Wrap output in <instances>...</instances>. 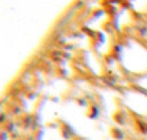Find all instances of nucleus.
<instances>
[{
    "label": "nucleus",
    "mask_w": 147,
    "mask_h": 140,
    "mask_svg": "<svg viewBox=\"0 0 147 140\" xmlns=\"http://www.w3.org/2000/svg\"><path fill=\"white\" fill-rule=\"evenodd\" d=\"M133 124L136 131H138L143 136H147V120H144L140 116H133Z\"/></svg>",
    "instance_id": "nucleus-1"
},
{
    "label": "nucleus",
    "mask_w": 147,
    "mask_h": 140,
    "mask_svg": "<svg viewBox=\"0 0 147 140\" xmlns=\"http://www.w3.org/2000/svg\"><path fill=\"white\" fill-rule=\"evenodd\" d=\"M61 133H62V137L65 140H72L74 137H77V131L66 121H61Z\"/></svg>",
    "instance_id": "nucleus-2"
},
{
    "label": "nucleus",
    "mask_w": 147,
    "mask_h": 140,
    "mask_svg": "<svg viewBox=\"0 0 147 140\" xmlns=\"http://www.w3.org/2000/svg\"><path fill=\"white\" fill-rule=\"evenodd\" d=\"M113 120H114V123L120 127V126H125L127 124V121H128V116H127V113L124 111V110H117L114 114H113Z\"/></svg>",
    "instance_id": "nucleus-3"
},
{
    "label": "nucleus",
    "mask_w": 147,
    "mask_h": 140,
    "mask_svg": "<svg viewBox=\"0 0 147 140\" xmlns=\"http://www.w3.org/2000/svg\"><path fill=\"white\" fill-rule=\"evenodd\" d=\"M110 134H111V137L114 140H124L125 139V131L121 127H118V126H113L110 129Z\"/></svg>",
    "instance_id": "nucleus-4"
},
{
    "label": "nucleus",
    "mask_w": 147,
    "mask_h": 140,
    "mask_svg": "<svg viewBox=\"0 0 147 140\" xmlns=\"http://www.w3.org/2000/svg\"><path fill=\"white\" fill-rule=\"evenodd\" d=\"M100 113H101L100 107H98L95 103H92V104H90V108H88L87 117H88V118H91V120H95V118H98Z\"/></svg>",
    "instance_id": "nucleus-5"
},
{
    "label": "nucleus",
    "mask_w": 147,
    "mask_h": 140,
    "mask_svg": "<svg viewBox=\"0 0 147 140\" xmlns=\"http://www.w3.org/2000/svg\"><path fill=\"white\" fill-rule=\"evenodd\" d=\"M131 88H133L136 93H140V94H143L144 97H147V88H144V87H141V85H131Z\"/></svg>",
    "instance_id": "nucleus-6"
},
{
    "label": "nucleus",
    "mask_w": 147,
    "mask_h": 140,
    "mask_svg": "<svg viewBox=\"0 0 147 140\" xmlns=\"http://www.w3.org/2000/svg\"><path fill=\"white\" fill-rule=\"evenodd\" d=\"M78 104H81V106H87V103H85V100H78Z\"/></svg>",
    "instance_id": "nucleus-7"
},
{
    "label": "nucleus",
    "mask_w": 147,
    "mask_h": 140,
    "mask_svg": "<svg viewBox=\"0 0 147 140\" xmlns=\"http://www.w3.org/2000/svg\"><path fill=\"white\" fill-rule=\"evenodd\" d=\"M141 140H147V139H141Z\"/></svg>",
    "instance_id": "nucleus-8"
}]
</instances>
